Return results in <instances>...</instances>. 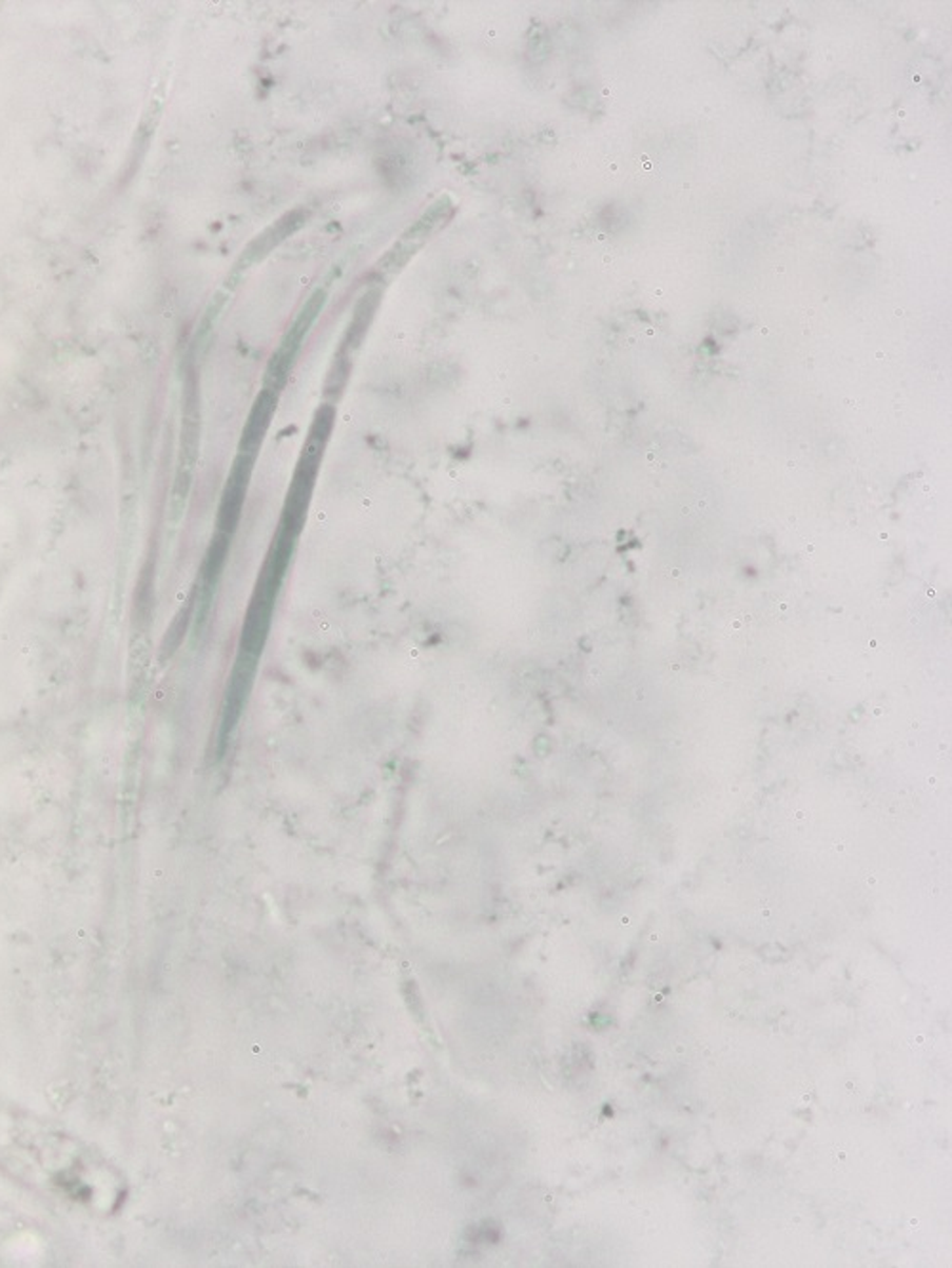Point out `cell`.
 <instances>
[{
	"label": "cell",
	"instance_id": "cell-3",
	"mask_svg": "<svg viewBox=\"0 0 952 1268\" xmlns=\"http://www.w3.org/2000/svg\"><path fill=\"white\" fill-rule=\"evenodd\" d=\"M256 663L257 659L246 658V656H238V659H236L235 669H233L231 680L227 684L224 710H221V731H219L221 748L226 747L227 738L231 736V731L235 729L236 722L240 718L246 698H248L250 688H252V680H254V672H256Z\"/></svg>",
	"mask_w": 952,
	"mask_h": 1268
},
{
	"label": "cell",
	"instance_id": "cell-9",
	"mask_svg": "<svg viewBox=\"0 0 952 1268\" xmlns=\"http://www.w3.org/2000/svg\"><path fill=\"white\" fill-rule=\"evenodd\" d=\"M191 611H193V602H189V604L186 606V610H181L179 613H177V618L174 620V623H172V627L168 629L167 639H164V644H162V656H160L162 661H167V659L172 658V656H174V651L179 648L181 640H183V637H186V630L187 627H189V621H191Z\"/></svg>",
	"mask_w": 952,
	"mask_h": 1268
},
{
	"label": "cell",
	"instance_id": "cell-2",
	"mask_svg": "<svg viewBox=\"0 0 952 1268\" xmlns=\"http://www.w3.org/2000/svg\"><path fill=\"white\" fill-rule=\"evenodd\" d=\"M325 304V290H316L309 297V301L305 304L302 313L295 318L294 325L288 330L285 339L280 342V347L271 356V363H269L266 374V389H271V391L278 393L285 387L288 374H290V370L294 366L295 356H297L299 349H302V344H304L305 335L309 334L311 326L314 325L316 316L320 315Z\"/></svg>",
	"mask_w": 952,
	"mask_h": 1268
},
{
	"label": "cell",
	"instance_id": "cell-11",
	"mask_svg": "<svg viewBox=\"0 0 952 1268\" xmlns=\"http://www.w3.org/2000/svg\"><path fill=\"white\" fill-rule=\"evenodd\" d=\"M680 573H682L680 570L671 571V576H673V578H680Z\"/></svg>",
	"mask_w": 952,
	"mask_h": 1268
},
{
	"label": "cell",
	"instance_id": "cell-1",
	"mask_svg": "<svg viewBox=\"0 0 952 1268\" xmlns=\"http://www.w3.org/2000/svg\"><path fill=\"white\" fill-rule=\"evenodd\" d=\"M198 404L200 401H198L197 375L193 370H189L186 377V393H183L181 453H179V467H177L174 500H172V511L176 514V519L183 511L189 488H191L193 469L197 465L198 446H200V406Z\"/></svg>",
	"mask_w": 952,
	"mask_h": 1268
},
{
	"label": "cell",
	"instance_id": "cell-8",
	"mask_svg": "<svg viewBox=\"0 0 952 1268\" xmlns=\"http://www.w3.org/2000/svg\"><path fill=\"white\" fill-rule=\"evenodd\" d=\"M452 216V204L448 202V198H441L436 204L429 208V212H425L415 226L410 227V231L404 235L406 242H415L423 240L431 235L434 229L444 226V221Z\"/></svg>",
	"mask_w": 952,
	"mask_h": 1268
},
{
	"label": "cell",
	"instance_id": "cell-7",
	"mask_svg": "<svg viewBox=\"0 0 952 1268\" xmlns=\"http://www.w3.org/2000/svg\"><path fill=\"white\" fill-rule=\"evenodd\" d=\"M380 304H382V290L380 288L368 290L358 299V304L354 307L349 328H347V334H345L344 347H342L344 353L351 354L353 349L363 344L364 335H366L368 328L372 325L373 315H375Z\"/></svg>",
	"mask_w": 952,
	"mask_h": 1268
},
{
	"label": "cell",
	"instance_id": "cell-4",
	"mask_svg": "<svg viewBox=\"0 0 952 1268\" xmlns=\"http://www.w3.org/2000/svg\"><path fill=\"white\" fill-rule=\"evenodd\" d=\"M254 457H248L245 453H240V457L236 460L233 472L229 476L226 484V490L221 495L219 503V514H217V531L224 533H233L242 516V507H245L246 488H248V479H250V465Z\"/></svg>",
	"mask_w": 952,
	"mask_h": 1268
},
{
	"label": "cell",
	"instance_id": "cell-5",
	"mask_svg": "<svg viewBox=\"0 0 952 1268\" xmlns=\"http://www.w3.org/2000/svg\"><path fill=\"white\" fill-rule=\"evenodd\" d=\"M276 403H278V393L271 389H264L252 406V412L248 415V422L242 431V443H240L242 453L248 457L256 455L257 448L264 441L271 420L275 415Z\"/></svg>",
	"mask_w": 952,
	"mask_h": 1268
},
{
	"label": "cell",
	"instance_id": "cell-10",
	"mask_svg": "<svg viewBox=\"0 0 952 1268\" xmlns=\"http://www.w3.org/2000/svg\"><path fill=\"white\" fill-rule=\"evenodd\" d=\"M351 374V354L339 351L335 356L334 370L330 372L328 384H326V393L337 394L344 389L347 384V377Z\"/></svg>",
	"mask_w": 952,
	"mask_h": 1268
},
{
	"label": "cell",
	"instance_id": "cell-6",
	"mask_svg": "<svg viewBox=\"0 0 952 1268\" xmlns=\"http://www.w3.org/2000/svg\"><path fill=\"white\" fill-rule=\"evenodd\" d=\"M305 217H307V214L299 212V210L280 217L275 226L269 227L264 235L257 236L256 240L250 247L246 248L245 256L240 257V261L236 266V271H242L246 267L256 264L257 259L267 256L273 248L278 247L285 240L286 236L292 235L299 227L304 226Z\"/></svg>",
	"mask_w": 952,
	"mask_h": 1268
}]
</instances>
